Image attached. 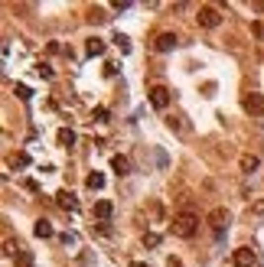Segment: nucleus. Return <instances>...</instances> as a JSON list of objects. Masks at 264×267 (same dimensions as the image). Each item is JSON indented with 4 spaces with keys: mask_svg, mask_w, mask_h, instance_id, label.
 Instances as JSON below:
<instances>
[{
    "mask_svg": "<svg viewBox=\"0 0 264 267\" xmlns=\"http://www.w3.org/2000/svg\"><path fill=\"white\" fill-rule=\"evenodd\" d=\"M251 212H255V215H264V199H255V202H251Z\"/></svg>",
    "mask_w": 264,
    "mask_h": 267,
    "instance_id": "obj_21",
    "label": "nucleus"
},
{
    "mask_svg": "<svg viewBox=\"0 0 264 267\" xmlns=\"http://www.w3.org/2000/svg\"><path fill=\"white\" fill-rule=\"evenodd\" d=\"M72 143H75V131H72V127H62V131H59V147H72Z\"/></svg>",
    "mask_w": 264,
    "mask_h": 267,
    "instance_id": "obj_14",
    "label": "nucleus"
},
{
    "mask_svg": "<svg viewBox=\"0 0 264 267\" xmlns=\"http://www.w3.org/2000/svg\"><path fill=\"white\" fill-rule=\"evenodd\" d=\"M114 43H117V49H121V52H131V40H127L124 33H117V36H114Z\"/></svg>",
    "mask_w": 264,
    "mask_h": 267,
    "instance_id": "obj_16",
    "label": "nucleus"
},
{
    "mask_svg": "<svg viewBox=\"0 0 264 267\" xmlns=\"http://www.w3.org/2000/svg\"><path fill=\"white\" fill-rule=\"evenodd\" d=\"M241 104H245V111H248L251 118H261L264 114V98L258 91H248L245 98H241Z\"/></svg>",
    "mask_w": 264,
    "mask_h": 267,
    "instance_id": "obj_3",
    "label": "nucleus"
},
{
    "mask_svg": "<svg viewBox=\"0 0 264 267\" xmlns=\"http://www.w3.org/2000/svg\"><path fill=\"white\" fill-rule=\"evenodd\" d=\"M13 94L20 98V101H30V98H33V91H30L26 85H13Z\"/></svg>",
    "mask_w": 264,
    "mask_h": 267,
    "instance_id": "obj_15",
    "label": "nucleus"
},
{
    "mask_svg": "<svg viewBox=\"0 0 264 267\" xmlns=\"http://www.w3.org/2000/svg\"><path fill=\"white\" fill-rule=\"evenodd\" d=\"M36 72H39V75H43V79H53V69H49L46 62H39V65H36Z\"/></svg>",
    "mask_w": 264,
    "mask_h": 267,
    "instance_id": "obj_19",
    "label": "nucleus"
},
{
    "mask_svg": "<svg viewBox=\"0 0 264 267\" xmlns=\"http://www.w3.org/2000/svg\"><path fill=\"white\" fill-rule=\"evenodd\" d=\"M258 163H261V160H258L255 153H245V157H241V173H255Z\"/></svg>",
    "mask_w": 264,
    "mask_h": 267,
    "instance_id": "obj_12",
    "label": "nucleus"
},
{
    "mask_svg": "<svg viewBox=\"0 0 264 267\" xmlns=\"http://www.w3.org/2000/svg\"><path fill=\"white\" fill-rule=\"evenodd\" d=\"M255 261H258V254H255V248H248V244H241L238 251L232 254L235 267H255Z\"/></svg>",
    "mask_w": 264,
    "mask_h": 267,
    "instance_id": "obj_4",
    "label": "nucleus"
},
{
    "mask_svg": "<svg viewBox=\"0 0 264 267\" xmlns=\"http://www.w3.org/2000/svg\"><path fill=\"white\" fill-rule=\"evenodd\" d=\"M196 20H199V26H206V30H215V26L222 23V13H218L212 3H206V7H199V16H196Z\"/></svg>",
    "mask_w": 264,
    "mask_h": 267,
    "instance_id": "obj_2",
    "label": "nucleus"
},
{
    "mask_svg": "<svg viewBox=\"0 0 264 267\" xmlns=\"http://www.w3.org/2000/svg\"><path fill=\"white\" fill-rule=\"evenodd\" d=\"M85 52L92 55H105V40H98V36H92V40H88V46H85Z\"/></svg>",
    "mask_w": 264,
    "mask_h": 267,
    "instance_id": "obj_11",
    "label": "nucleus"
},
{
    "mask_svg": "<svg viewBox=\"0 0 264 267\" xmlns=\"http://www.w3.org/2000/svg\"><path fill=\"white\" fill-rule=\"evenodd\" d=\"M85 186L92 189V192H98V189H105V176L95 170V173H88V179H85Z\"/></svg>",
    "mask_w": 264,
    "mask_h": 267,
    "instance_id": "obj_13",
    "label": "nucleus"
},
{
    "mask_svg": "<svg viewBox=\"0 0 264 267\" xmlns=\"http://www.w3.org/2000/svg\"><path fill=\"white\" fill-rule=\"evenodd\" d=\"M147 94H150V104H154V108H160V111H163V108H170V88L154 85Z\"/></svg>",
    "mask_w": 264,
    "mask_h": 267,
    "instance_id": "obj_5",
    "label": "nucleus"
},
{
    "mask_svg": "<svg viewBox=\"0 0 264 267\" xmlns=\"http://www.w3.org/2000/svg\"><path fill=\"white\" fill-rule=\"evenodd\" d=\"M131 267H150V264H144V261H134V264Z\"/></svg>",
    "mask_w": 264,
    "mask_h": 267,
    "instance_id": "obj_22",
    "label": "nucleus"
},
{
    "mask_svg": "<svg viewBox=\"0 0 264 267\" xmlns=\"http://www.w3.org/2000/svg\"><path fill=\"white\" fill-rule=\"evenodd\" d=\"M176 43H179L176 33H160V36H157V43H154V49H157V52H170Z\"/></svg>",
    "mask_w": 264,
    "mask_h": 267,
    "instance_id": "obj_6",
    "label": "nucleus"
},
{
    "mask_svg": "<svg viewBox=\"0 0 264 267\" xmlns=\"http://www.w3.org/2000/svg\"><path fill=\"white\" fill-rule=\"evenodd\" d=\"M111 212H114V205H111L108 199H98V202H95V215H98L101 222H108V219H111Z\"/></svg>",
    "mask_w": 264,
    "mask_h": 267,
    "instance_id": "obj_10",
    "label": "nucleus"
},
{
    "mask_svg": "<svg viewBox=\"0 0 264 267\" xmlns=\"http://www.w3.org/2000/svg\"><path fill=\"white\" fill-rule=\"evenodd\" d=\"M144 244H147V248H157V244H160V235H157V231H147V235H144Z\"/></svg>",
    "mask_w": 264,
    "mask_h": 267,
    "instance_id": "obj_18",
    "label": "nucleus"
},
{
    "mask_svg": "<svg viewBox=\"0 0 264 267\" xmlns=\"http://www.w3.org/2000/svg\"><path fill=\"white\" fill-rule=\"evenodd\" d=\"M92 118L98 121V124H105V121H108L111 114H108V108H95V111H92Z\"/></svg>",
    "mask_w": 264,
    "mask_h": 267,
    "instance_id": "obj_17",
    "label": "nucleus"
},
{
    "mask_svg": "<svg viewBox=\"0 0 264 267\" xmlns=\"http://www.w3.org/2000/svg\"><path fill=\"white\" fill-rule=\"evenodd\" d=\"M196 225H199V219H196L193 212H179L176 219H173V235L193 238V235H196Z\"/></svg>",
    "mask_w": 264,
    "mask_h": 267,
    "instance_id": "obj_1",
    "label": "nucleus"
},
{
    "mask_svg": "<svg viewBox=\"0 0 264 267\" xmlns=\"http://www.w3.org/2000/svg\"><path fill=\"white\" fill-rule=\"evenodd\" d=\"M55 202L62 205L65 212H75V209H78V199H75V196H72L69 189H62V192H59V196H55Z\"/></svg>",
    "mask_w": 264,
    "mask_h": 267,
    "instance_id": "obj_7",
    "label": "nucleus"
},
{
    "mask_svg": "<svg viewBox=\"0 0 264 267\" xmlns=\"http://www.w3.org/2000/svg\"><path fill=\"white\" fill-rule=\"evenodd\" d=\"M33 235H36V238H53V235H55V231H53V222H49V219H39L36 225H33Z\"/></svg>",
    "mask_w": 264,
    "mask_h": 267,
    "instance_id": "obj_9",
    "label": "nucleus"
},
{
    "mask_svg": "<svg viewBox=\"0 0 264 267\" xmlns=\"http://www.w3.org/2000/svg\"><path fill=\"white\" fill-rule=\"evenodd\" d=\"M13 166H30V157H26V153H16V157H13Z\"/></svg>",
    "mask_w": 264,
    "mask_h": 267,
    "instance_id": "obj_20",
    "label": "nucleus"
},
{
    "mask_svg": "<svg viewBox=\"0 0 264 267\" xmlns=\"http://www.w3.org/2000/svg\"><path fill=\"white\" fill-rule=\"evenodd\" d=\"M111 170H114L117 176H127V173H131V160L117 153V157H111Z\"/></svg>",
    "mask_w": 264,
    "mask_h": 267,
    "instance_id": "obj_8",
    "label": "nucleus"
}]
</instances>
